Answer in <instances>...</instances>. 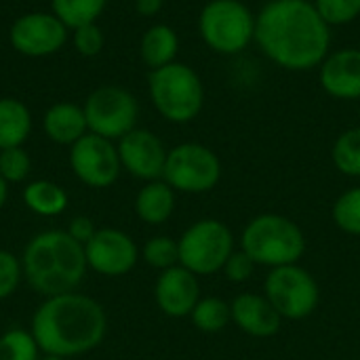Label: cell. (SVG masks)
<instances>
[{"instance_id": "33", "label": "cell", "mask_w": 360, "mask_h": 360, "mask_svg": "<svg viewBox=\"0 0 360 360\" xmlns=\"http://www.w3.org/2000/svg\"><path fill=\"white\" fill-rule=\"evenodd\" d=\"M74 44H76L78 53H82L86 57L99 55V51L103 46V34L95 23H86V25L74 30Z\"/></svg>"}, {"instance_id": "28", "label": "cell", "mask_w": 360, "mask_h": 360, "mask_svg": "<svg viewBox=\"0 0 360 360\" xmlns=\"http://www.w3.org/2000/svg\"><path fill=\"white\" fill-rule=\"evenodd\" d=\"M333 221L342 232L350 236H360V186L350 188L335 200Z\"/></svg>"}, {"instance_id": "5", "label": "cell", "mask_w": 360, "mask_h": 360, "mask_svg": "<svg viewBox=\"0 0 360 360\" xmlns=\"http://www.w3.org/2000/svg\"><path fill=\"white\" fill-rule=\"evenodd\" d=\"M150 97L158 114L171 122L194 120L205 103V86L200 76L186 63H169L152 70Z\"/></svg>"}, {"instance_id": "34", "label": "cell", "mask_w": 360, "mask_h": 360, "mask_svg": "<svg viewBox=\"0 0 360 360\" xmlns=\"http://www.w3.org/2000/svg\"><path fill=\"white\" fill-rule=\"evenodd\" d=\"M97 230H99V228L95 226V221H93L91 217H74V219L70 221V226H68V234H70L76 243H80L82 247L95 236Z\"/></svg>"}, {"instance_id": "3", "label": "cell", "mask_w": 360, "mask_h": 360, "mask_svg": "<svg viewBox=\"0 0 360 360\" xmlns=\"http://www.w3.org/2000/svg\"><path fill=\"white\" fill-rule=\"evenodd\" d=\"M21 268L27 285L44 300L76 291L89 270L84 247L65 230H46L30 238Z\"/></svg>"}, {"instance_id": "36", "label": "cell", "mask_w": 360, "mask_h": 360, "mask_svg": "<svg viewBox=\"0 0 360 360\" xmlns=\"http://www.w3.org/2000/svg\"><path fill=\"white\" fill-rule=\"evenodd\" d=\"M6 198H8V184L0 177V211H2V207L6 202Z\"/></svg>"}, {"instance_id": "22", "label": "cell", "mask_w": 360, "mask_h": 360, "mask_svg": "<svg viewBox=\"0 0 360 360\" xmlns=\"http://www.w3.org/2000/svg\"><path fill=\"white\" fill-rule=\"evenodd\" d=\"M23 202L32 213L40 217H57L68 207V194L53 181L36 179L23 188Z\"/></svg>"}, {"instance_id": "30", "label": "cell", "mask_w": 360, "mask_h": 360, "mask_svg": "<svg viewBox=\"0 0 360 360\" xmlns=\"http://www.w3.org/2000/svg\"><path fill=\"white\" fill-rule=\"evenodd\" d=\"M319 15L329 25H344L360 15V0H314Z\"/></svg>"}, {"instance_id": "7", "label": "cell", "mask_w": 360, "mask_h": 360, "mask_svg": "<svg viewBox=\"0 0 360 360\" xmlns=\"http://www.w3.org/2000/svg\"><path fill=\"white\" fill-rule=\"evenodd\" d=\"M179 266L196 276L221 272L234 253V236L219 219H200L179 236Z\"/></svg>"}, {"instance_id": "26", "label": "cell", "mask_w": 360, "mask_h": 360, "mask_svg": "<svg viewBox=\"0 0 360 360\" xmlns=\"http://www.w3.org/2000/svg\"><path fill=\"white\" fill-rule=\"evenodd\" d=\"M0 360H40V348L25 329H8L0 335Z\"/></svg>"}, {"instance_id": "31", "label": "cell", "mask_w": 360, "mask_h": 360, "mask_svg": "<svg viewBox=\"0 0 360 360\" xmlns=\"http://www.w3.org/2000/svg\"><path fill=\"white\" fill-rule=\"evenodd\" d=\"M21 278H23L21 259H17L11 251L0 249V302L8 300L17 291Z\"/></svg>"}, {"instance_id": "18", "label": "cell", "mask_w": 360, "mask_h": 360, "mask_svg": "<svg viewBox=\"0 0 360 360\" xmlns=\"http://www.w3.org/2000/svg\"><path fill=\"white\" fill-rule=\"evenodd\" d=\"M42 127L49 139L59 146H74L89 131L84 110L74 103H55L49 108Z\"/></svg>"}, {"instance_id": "6", "label": "cell", "mask_w": 360, "mask_h": 360, "mask_svg": "<svg viewBox=\"0 0 360 360\" xmlns=\"http://www.w3.org/2000/svg\"><path fill=\"white\" fill-rule=\"evenodd\" d=\"M198 30L209 49L236 55L255 40V15L240 0H211L200 11Z\"/></svg>"}, {"instance_id": "14", "label": "cell", "mask_w": 360, "mask_h": 360, "mask_svg": "<svg viewBox=\"0 0 360 360\" xmlns=\"http://www.w3.org/2000/svg\"><path fill=\"white\" fill-rule=\"evenodd\" d=\"M167 154L169 152L165 150L162 141L146 129H133L118 141L120 165L133 177L143 181H154L162 177Z\"/></svg>"}, {"instance_id": "9", "label": "cell", "mask_w": 360, "mask_h": 360, "mask_svg": "<svg viewBox=\"0 0 360 360\" xmlns=\"http://www.w3.org/2000/svg\"><path fill=\"white\" fill-rule=\"evenodd\" d=\"M221 177V162L213 150L202 143H179L167 154L162 179L186 194H202L217 186Z\"/></svg>"}, {"instance_id": "21", "label": "cell", "mask_w": 360, "mask_h": 360, "mask_svg": "<svg viewBox=\"0 0 360 360\" xmlns=\"http://www.w3.org/2000/svg\"><path fill=\"white\" fill-rule=\"evenodd\" d=\"M32 131L30 110L11 97L0 99V150L21 148Z\"/></svg>"}, {"instance_id": "17", "label": "cell", "mask_w": 360, "mask_h": 360, "mask_svg": "<svg viewBox=\"0 0 360 360\" xmlns=\"http://www.w3.org/2000/svg\"><path fill=\"white\" fill-rule=\"evenodd\" d=\"M321 84L338 99H360V49L327 55L321 63Z\"/></svg>"}, {"instance_id": "15", "label": "cell", "mask_w": 360, "mask_h": 360, "mask_svg": "<svg viewBox=\"0 0 360 360\" xmlns=\"http://www.w3.org/2000/svg\"><path fill=\"white\" fill-rule=\"evenodd\" d=\"M154 297L162 314L171 319H186L200 300L198 278L184 266L162 270L154 287Z\"/></svg>"}, {"instance_id": "8", "label": "cell", "mask_w": 360, "mask_h": 360, "mask_svg": "<svg viewBox=\"0 0 360 360\" xmlns=\"http://www.w3.org/2000/svg\"><path fill=\"white\" fill-rule=\"evenodd\" d=\"M264 295L285 321L308 319L321 302L319 283L297 264L272 268L264 283Z\"/></svg>"}, {"instance_id": "27", "label": "cell", "mask_w": 360, "mask_h": 360, "mask_svg": "<svg viewBox=\"0 0 360 360\" xmlns=\"http://www.w3.org/2000/svg\"><path fill=\"white\" fill-rule=\"evenodd\" d=\"M141 257L150 268L156 270H169L173 266H179V243L171 236H152L143 249Z\"/></svg>"}, {"instance_id": "32", "label": "cell", "mask_w": 360, "mask_h": 360, "mask_svg": "<svg viewBox=\"0 0 360 360\" xmlns=\"http://www.w3.org/2000/svg\"><path fill=\"white\" fill-rule=\"evenodd\" d=\"M255 268H257V264L240 249V251H234L228 257V262H226L221 272L226 274V278L230 283H245V281H249L253 276Z\"/></svg>"}, {"instance_id": "4", "label": "cell", "mask_w": 360, "mask_h": 360, "mask_svg": "<svg viewBox=\"0 0 360 360\" xmlns=\"http://www.w3.org/2000/svg\"><path fill=\"white\" fill-rule=\"evenodd\" d=\"M243 251L257 264L281 268L297 264L306 251V236L302 228L283 215L264 213L253 217L243 230Z\"/></svg>"}, {"instance_id": "25", "label": "cell", "mask_w": 360, "mask_h": 360, "mask_svg": "<svg viewBox=\"0 0 360 360\" xmlns=\"http://www.w3.org/2000/svg\"><path fill=\"white\" fill-rule=\"evenodd\" d=\"M333 162L340 173L360 177V127L348 129L333 143Z\"/></svg>"}, {"instance_id": "1", "label": "cell", "mask_w": 360, "mask_h": 360, "mask_svg": "<svg viewBox=\"0 0 360 360\" xmlns=\"http://www.w3.org/2000/svg\"><path fill=\"white\" fill-rule=\"evenodd\" d=\"M259 49L281 68L304 72L327 59L331 32L308 0H270L255 17Z\"/></svg>"}, {"instance_id": "24", "label": "cell", "mask_w": 360, "mask_h": 360, "mask_svg": "<svg viewBox=\"0 0 360 360\" xmlns=\"http://www.w3.org/2000/svg\"><path fill=\"white\" fill-rule=\"evenodd\" d=\"M108 0H53V15H57L65 27H82L95 23Z\"/></svg>"}, {"instance_id": "37", "label": "cell", "mask_w": 360, "mask_h": 360, "mask_svg": "<svg viewBox=\"0 0 360 360\" xmlns=\"http://www.w3.org/2000/svg\"><path fill=\"white\" fill-rule=\"evenodd\" d=\"M40 360H68V359H63V356H55V354H44V356H40Z\"/></svg>"}, {"instance_id": "10", "label": "cell", "mask_w": 360, "mask_h": 360, "mask_svg": "<svg viewBox=\"0 0 360 360\" xmlns=\"http://www.w3.org/2000/svg\"><path fill=\"white\" fill-rule=\"evenodd\" d=\"M86 127L91 133L105 139H120L135 129L137 99L120 86H99L84 103Z\"/></svg>"}, {"instance_id": "20", "label": "cell", "mask_w": 360, "mask_h": 360, "mask_svg": "<svg viewBox=\"0 0 360 360\" xmlns=\"http://www.w3.org/2000/svg\"><path fill=\"white\" fill-rule=\"evenodd\" d=\"M179 38L171 25H152L141 38V59L148 68L158 70L175 61Z\"/></svg>"}, {"instance_id": "11", "label": "cell", "mask_w": 360, "mask_h": 360, "mask_svg": "<svg viewBox=\"0 0 360 360\" xmlns=\"http://www.w3.org/2000/svg\"><path fill=\"white\" fill-rule=\"evenodd\" d=\"M70 167L89 188H110L122 169L118 148L110 139L95 133L82 135L70 148Z\"/></svg>"}, {"instance_id": "19", "label": "cell", "mask_w": 360, "mask_h": 360, "mask_svg": "<svg viewBox=\"0 0 360 360\" xmlns=\"http://www.w3.org/2000/svg\"><path fill=\"white\" fill-rule=\"evenodd\" d=\"M175 211V190L165 179L148 181L137 198H135V213L141 221L150 226L165 224Z\"/></svg>"}, {"instance_id": "35", "label": "cell", "mask_w": 360, "mask_h": 360, "mask_svg": "<svg viewBox=\"0 0 360 360\" xmlns=\"http://www.w3.org/2000/svg\"><path fill=\"white\" fill-rule=\"evenodd\" d=\"M162 2L165 0H135V8H137L139 15L152 17V15H156L162 8Z\"/></svg>"}, {"instance_id": "16", "label": "cell", "mask_w": 360, "mask_h": 360, "mask_svg": "<svg viewBox=\"0 0 360 360\" xmlns=\"http://www.w3.org/2000/svg\"><path fill=\"white\" fill-rule=\"evenodd\" d=\"M230 310H232V323L251 338L266 340L281 331L283 319L266 295L243 293L234 297Z\"/></svg>"}, {"instance_id": "23", "label": "cell", "mask_w": 360, "mask_h": 360, "mask_svg": "<svg viewBox=\"0 0 360 360\" xmlns=\"http://www.w3.org/2000/svg\"><path fill=\"white\" fill-rule=\"evenodd\" d=\"M190 319L198 331L213 335L226 329V325L232 321V310L230 304L219 297H200Z\"/></svg>"}, {"instance_id": "2", "label": "cell", "mask_w": 360, "mask_h": 360, "mask_svg": "<svg viewBox=\"0 0 360 360\" xmlns=\"http://www.w3.org/2000/svg\"><path fill=\"white\" fill-rule=\"evenodd\" d=\"M30 331L42 354L72 359L101 346L108 316L99 302L72 291L46 297L34 312Z\"/></svg>"}, {"instance_id": "12", "label": "cell", "mask_w": 360, "mask_h": 360, "mask_svg": "<svg viewBox=\"0 0 360 360\" xmlns=\"http://www.w3.org/2000/svg\"><path fill=\"white\" fill-rule=\"evenodd\" d=\"M84 257L93 272L116 278L129 274L135 268L139 249L127 232L116 228H99L95 236L84 245Z\"/></svg>"}, {"instance_id": "13", "label": "cell", "mask_w": 360, "mask_h": 360, "mask_svg": "<svg viewBox=\"0 0 360 360\" xmlns=\"http://www.w3.org/2000/svg\"><path fill=\"white\" fill-rule=\"evenodd\" d=\"M68 27L57 15L27 13L11 27V44L27 57H44L57 53L68 38Z\"/></svg>"}, {"instance_id": "29", "label": "cell", "mask_w": 360, "mask_h": 360, "mask_svg": "<svg viewBox=\"0 0 360 360\" xmlns=\"http://www.w3.org/2000/svg\"><path fill=\"white\" fill-rule=\"evenodd\" d=\"M32 171V160L23 148H6L0 150V177L6 184L25 181Z\"/></svg>"}]
</instances>
